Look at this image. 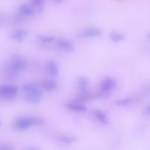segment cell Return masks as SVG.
Returning a JSON list of instances; mask_svg holds the SVG:
<instances>
[{"instance_id":"6da1fadb","label":"cell","mask_w":150,"mask_h":150,"mask_svg":"<svg viewBox=\"0 0 150 150\" xmlns=\"http://www.w3.org/2000/svg\"><path fill=\"white\" fill-rule=\"evenodd\" d=\"M27 67V62L22 56L16 54L12 56L5 64L3 74L6 78L14 79L18 74L23 72Z\"/></svg>"},{"instance_id":"3957f363","label":"cell","mask_w":150,"mask_h":150,"mask_svg":"<svg viewBox=\"0 0 150 150\" xmlns=\"http://www.w3.org/2000/svg\"><path fill=\"white\" fill-rule=\"evenodd\" d=\"M43 123L42 119L35 117L23 116L17 118L13 123V128L17 131H24L32 125H39Z\"/></svg>"},{"instance_id":"277c9868","label":"cell","mask_w":150,"mask_h":150,"mask_svg":"<svg viewBox=\"0 0 150 150\" xmlns=\"http://www.w3.org/2000/svg\"><path fill=\"white\" fill-rule=\"evenodd\" d=\"M18 94V87L13 84H2L0 87L1 98L11 100L13 99Z\"/></svg>"},{"instance_id":"8fae6325","label":"cell","mask_w":150,"mask_h":150,"mask_svg":"<svg viewBox=\"0 0 150 150\" xmlns=\"http://www.w3.org/2000/svg\"><path fill=\"white\" fill-rule=\"evenodd\" d=\"M76 85L80 93H86L89 85V80L87 77L84 76L78 77L76 80Z\"/></svg>"},{"instance_id":"5b68a950","label":"cell","mask_w":150,"mask_h":150,"mask_svg":"<svg viewBox=\"0 0 150 150\" xmlns=\"http://www.w3.org/2000/svg\"><path fill=\"white\" fill-rule=\"evenodd\" d=\"M53 46L56 49L64 52H70L74 49L73 42L64 38H57Z\"/></svg>"},{"instance_id":"7c38bea8","label":"cell","mask_w":150,"mask_h":150,"mask_svg":"<svg viewBox=\"0 0 150 150\" xmlns=\"http://www.w3.org/2000/svg\"><path fill=\"white\" fill-rule=\"evenodd\" d=\"M28 35V32L23 29H17L14 30L11 35V39L18 42H23L26 39Z\"/></svg>"},{"instance_id":"8992f818","label":"cell","mask_w":150,"mask_h":150,"mask_svg":"<svg viewBox=\"0 0 150 150\" xmlns=\"http://www.w3.org/2000/svg\"><path fill=\"white\" fill-rule=\"evenodd\" d=\"M102 35V30L101 29L94 27L90 26L86 28L81 30L79 33V37L80 38H93L99 37Z\"/></svg>"},{"instance_id":"d6986e66","label":"cell","mask_w":150,"mask_h":150,"mask_svg":"<svg viewBox=\"0 0 150 150\" xmlns=\"http://www.w3.org/2000/svg\"><path fill=\"white\" fill-rule=\"evenodd\" d=\"M132 101V99L131 97H127L125 98L118 100L115 101V104L120 107H126L130 104Z\"/></svg>"},{"instance_id":"e0dca14e","label":"cell","mask_w":150,"mask_h":150,"mask_svg":"<svg viewBox=\"0 0 150 150\" xmlns=\"http://www.w3.org/2000/svg\"><path fill=\"white\" fill-rule=\"evenodd\" d=\"M45 0H30V4L35 9L37 13H40L44 8Z\"/></svg>"},{"instance_id":"9c48e42d","label":"cell","mask_w":150,"mask_h":150,"mask_svg":"<svg viewBox=\"0 0 150 150\" xmlns=\"http://www.w3.org/2000/svg\"><path fill=\"white\" fill-rule=\"evenodd\" d=\"M117 84L115 79L111 77L104 78L101 83V90L103 93H108L114 89Z\"/></svg>"},{"instance_id":"ffe728a7","label":"cell","mask_w":150,"mask_h":150,"mask_svg":"<svg viewBox=\"0 0 150 150\" xmlns=\"http://www.w3.org/2000/svg\"><path fill=\"white\" fill-rule=\"evenodd\" d=\"M0 150H12V148L8 144H2L0 146Z\"/></svg>"},{"instance_id":"7402d4cb","label":"cell","mask_w":150,"mask_h":150,"mask_svg":"<svg viewBox=\"0 0 150 150\" xmlns=\"http://www.w3.org/2000/svg\"><path fill=\"white\" fill-rule=\"evenodd\" d=\"M52 1H53L54 2H56V3H61L62 2H63V0H51Z\"/></svg>"},{"instance_id":"52a82bcc","label":"cell","mask_w":150,"mask_h":150,"mask_svg":"<svg viewBox=\"0 0 150 150\" xmlns=\"http://www.w3.org/2000/svg\"><path fill=\"white\" fill-rule=\"evenodd\" d=\"M37 13L30 4H22L18 8V14L22 18H32Z\"/></svg>"},{"instance_id":"603a6c76","label":"cell","mask_w":150,"mask_h":150,"mask_svg":"<svg viewBox=\"0 0 150 150\" xmlns=\"http://www.w3.org/2000/svg\"><path fill=\"white\" fill-rule=\"evenodd\" d=\"M28 150H40V149H38V148H33L28 149Z\"/></svg>"},{"instance_id":"4fadbf2b","label":"cell","mask_w":150,"mask_h":150,"mask_svg":"<svg viewBox=\"0 0 150 150\" xmlns=\"http://www.w3.org/2000/svg\"><path fill=\"white\" fill-rule=\"evenodd\" d=\"M66 107L70 110L76 112H83L87 110V107L83 103L77 101L67 103Z\"/></svg>"},{"instance_id":"2e32d148","label":"cell","mask_w":150,"mask_h":150,"mask_svg":"<svg viewBox=\"0 0 150 150\" xmlns=\"http://www.w3.org/2000/svg\"><path fill=\"white\" fill-rule=\"evenodd\" d=\"M96 119L104 125L108 124V120L106 114L100 110H96L94 112Z\"/></svg>"},{"instance_id":"9a60e30c","label":"cell","mask_w":150,"mask_h":150,"mask_svg":"<svg viewBox=\"0 0 150 150\" xmlns=\"http://www.w3.org/2000/svg\"><path fill=\"white\" fill-rule=\"evenodd\" d=\"M110 40L114 43H119L125 39V36L118 31H112L109 34Z\"/></svg>"},{"instance_id":"ba28073f","label":"cell","mask_w":150,"mask_h":150,"mask_svg":"<svg viewBox=\"0 0 150 150\" xmlns=\"http://www.w3.org/2000/svg\"><path fill=\"white\" fill-rule=\"evenodd\" d=\"M45 69L46 73L51 77H56L59 74V65L53 60L47 61L45 64Z\"/></svg>"},{"instance_id":"7a4b0ae2","label":"cell","mask_w":150,"mask_h":150,"mask_svg":"<svg viewBox=\"0 0 150 150\" xmlns=\"http://www.w3.org/2000/svg\"><path fill=\"white\" fill-rule=\"evenodd\" d=\"M22 91L26 101L30 104L39 103L42 97V88L40 84L28 83L22 87Z\"/></svg>"},{"instance_id":"ac0fdd59","label":"cell","mask_w":150,"mask_h":150,"mask_svg":"<svg viewBox=\"0 0 150 150\" xmlns=\"http://www.w3.org/2000/svg\"><path fill=\"white\" fill-rule=\"evenodd\" d=\"M59 140L64 143V144H72L74 142H75L77 139L76 137L74 135H60L58 137Z\"/></svg>"},{"instance_id":"5bb4252c","label":"cell","mask_w":150,"mask_h":150,"mask_svg":"<svg viewBox=\"0 0 150 150\" xmlns=\"http://www.w3.org/2000/svg\"><path fill=\"white\" fill-rule=\"evenodd\" d=\"M42 89L47 91H52L54 90L57 87V84L53 80L45 79L43 80L40 84Z\"/></svg>"},{"instance_id":"cb8c5ba5","label":"cell","mask_w":150,"mask_h":150,"mask_svg":"<svg viewBox=\"0 0 150 150\" xmlns=\"http://www.w3.org/2000/svg\"><path fill=\"white\" fill-rule=\"evenodd\" d=\"M148 39H149V40H150V33L148 34Z\"/></svg>"},{"instance_id":"44dd1931","label":"cell","mask_w":150,"mask_h":150,"mask_svg":"<svg viewBox=\"0 0 150 150\" xmlns=\"http://www.w3.org/2000/svg\"><path fill=\"white\" fill-rule=\"evenodd\" d=\"M144 113L146 115L150 114V104H149L146 107V108L144 110Z\"/></svg>"},{"instance_id":"30bf717a","label":"cell","mask_w":150,"mask_h":150,"mask_svg":"<svg viewBox=\"0 0 150 150\" xmlns=\"http://www.w3.org/2000/svg\"><path fill=\"white\" fill-rule=\"evenodd\" d=\"M57 37L51 35H39L36 36V40L42 46L53 45Z\"/></svg>"}]
</instances>
